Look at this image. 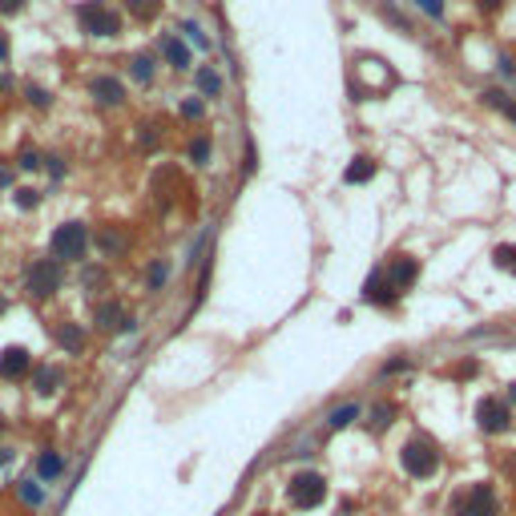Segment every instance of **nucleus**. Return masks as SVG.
<instances>
[{
  "label": "nucleus",
  "mask_w": 516,
  "mask_h": 516,
  "mask_svg": "<svg viewBox=\"0 0 516 516\" xmlns=\"http://www.w3.org/2000/svg\"><path fill=\"white\" fill-rule=\"evenodd\" d=\"M399 464H403L407 476L427 480V476H436V468H440V448L432 444L427 436H412L407 444L399 448Z\"/></svg>",
  "instance_id": "nucleus-1"
},
{
  "label": "nucleus",
  "mask_w": 516,
  "mask_h": 516,
  "mask_svg": "<svg viewBox=\"0 0 516 516\" xmlns=\"http://www.w3.org/2000/svg\"><path fill=\"white\" fill-rule=\"evenodd\" d=\"M286 500L295 504V508H319L323 500H327V480H323V472H295L291 476V484H286Z\"/></svg>",
  "instance_id": "nucleus-2"
},
{
  "label": "nucleus",
  "mask_w": 516,
  "mask_h": 516,
  "mask_svg": "<svg viewBox=\"0 0 516 516\" xmlns=\"http://www.w3.org/2000/svg\"><path fill=\"white\" fill-rule=\"evenodd\" d=\"M89 250V230H85V222H61L57 230H53V258L61 262H81Z\"/></svg>",
  "instance_id": "nucleus-3"
},
{
  "label": "nucleus",
  "mask_w": 516,
  "mask_h": 516,
  "mask_svg": "<svg viewBox=\"0 0 516 516\" xmlns=\"http://www.w3.org/2000/svg\"><path fill=\"white\" fill-rule=\"evenodd\" d=\"M77 21H81V28H85L89 37H118L121 33V17L105 0H85V4L77 8Z\"/></svg>",
  "instance_id": "nucleus-4"
},
{
  "label": "nucleus",
  "mask_w": 516,
  "mask_h": 516,
  "mask_svg": "<svg viewBox=\"0 0 516 516\" xmlns=\"http://www.w3.org/2000/svg\"><path fill=\"white\" fill-rule=\"evenodd\" d=\"M24 291L28 299H48L61 291V262L57 258H37L28 270H24Z\"/></svg>",
  "instance_id": "nucleus-5"
},
{
  "label": "nucleus",
  "mask_w": 516,
  "mask_h": 516,
  "mask_svg": "<svg viewBox=\"0 0 516 516\" xmlns=\"http://www.w3.org/2000/svg\"><path fill=\"white\" fill-rule=\"evenodd\" d=\"M500 513V500H496L492 484H472L452 500V516H496Z\"/></svg>",
  "instance_id": "nucleus-6"
},
{
  "label": "nucleus",
  "mask_w": 516,
  "mask_h": 516,
  "mask_svg": "<svg viewBox=\"0 0 516 516\" xmlns=\"http://www.w3.org/2000/svg\"><path fill=\"white\" fill-rule=\"evenodd\" d=\"M476 423H480V432L500 436V432H508L513 412H508V403H504L500 396H484L480 403H476Z\"/></svg>",
  "instance_id": "nucleus-7"
},
{
  "label": "nucleus",
  "mask_w": 516,
  "mask_h": 516,
  "mask_svg": "<svg viewBox=\"0 0 516 516\" xmlns=\"http://www.w3.org/2000/svg\"><path fill=\"white\" fill-rule=\"evenodd\" d=\"M24 376H33V355L24 351V347H4L0 351V379L17 383Z\"/></svg>",
  "instance_id": "nucleus-8"
},
{
  "label": "nucleus",
  "mask_w": 516,
  "mask_h": 516,
  "mask_svg": "<svg viewBox=\"0 0 516 516\" xmlns=\"http://www.w3.org/2000/svg\"><path fill=\"white\" fill-rule=\"evenodd\" d=\"M363 299H367V303H376V306H391L399 299V291L391 286V279H387L383 270H376L371 279L363 282Z\"/></svg>",
  "instance_id": "nucleus-9"
},
{
  "label": "nucleus",
  "mask_w": 516,
  "mask_h": 516,
  "mask_svg": "<svg viewBox=\"0 0 516 516\" xmlns=\"http://www.w3.org/2000/svg\"><path fill=\"white\" fill-rule=\"evenodd\" d=\"M89 93H93L97 105H105V109H113L125 101V85H121L118 77H97L93 85H89Z\"/></svg>",
  "instance_id": "nucleus-10"
},
{
  "label": "nucleus",
  "mask_w": 516,
  "mask_h": 516,
  "mask_svg": "<svg viewBox=\"0 0 516 516\" xmlns=\"http://www.w3.org/2000/svg\"><path fill=\"white\" fill-rule=\"evenodd\" d=\"M383 275L391 279V286H396V291H407L412 282L420 279V262H416V258H407V255H399L396 262H391V266L383 270Z\"/></svg>",
  "instance_id": "nucleus-11"
},
{
  "label": "nucleus",
  "mask_w": 516,
  "mask_h": 516,
  "mask_svg": "<svg viewBox=\"0 0 516 516\" xmlns=\"http://www.w3.org/2000/svg\"><path fill=\"white\" fill-rule=\"evenodd\" d=\"M93 323L101 331H121L125 323H129V315L121 311V303H97L93 306Z\"/></svg>",
  "instance_id": "nucleus-12"
},
{
  "label": "nucleus",
  "mask_w": 516,
  "mask_h": 516,
  "mask_svg": "<svg viewBox=\"0 0 516 516\" xmlns=\"http://www.w3.org/2000/svg\"><path fill=\"white\" fill-rule=\"evenodd\" d=\"M65 383V376H61V367H33V387H37V396H53L57 387Z\"/></svg>",
  "instance_id": "nucleus-13"
},
{
  "label": "nucleus",
  "mask_w": 516,
  "mask_h": 516,
  "mask_svg": "<svg viewBox=\"0 0 516 516\" xmlns=\"http://www.w3.org/2000/svg\"><path fill=\"white\" fill-rule=\"evenodd\" d=\"M37 476H41V480H57V476H65V456L53 452V448H45V452L37 456Z\"/></svg>",
  "instance_id": "nucleus-14"
},
{
  "label": "nucleus",
  "mask_w": 516,
  "mask_h": 516,
  "mask_svg": "<svg viewBox=\"0 0 516 516\" xmlns=\"http://www.w3.org/2000/svg\"><path fill=\"white\" fill-rule=\"evenodd\" d=\"M371 178H376V162H371V158H355V162L347 165V169H343V182H347V186L371 182Z\"/></svg>",
  "instance_id": "nucleus-15"
},
{
  "label": "nucleus",
  "mask_w": 516,
  "mask_h": 516,
  "mask_svg": "<svg viewBox=\"0 0 516 516\" xmlns=\"http://www.w3.org/2000/svg\"><path fill=\"white\" fill-rule=\"evenodd\" d=\"M359 416H363V407H359V403H339L335 412H327V427H331V432H339V427L355 423Z\"/></svg>",
  "instance_id": "nucleus-16"
},
{
  "label": "nucleus",
  "mask_w": 516,
  "mask_h": 516,
  "mask_svg": "<svg viewBox=\"0 0 516 516\" xmlns=\"http://www.w3.org/2000/svg\"><path fill=\"white\" fill-rule=\"evenodd\" d=\"M57 343H61V347H65V351H81V347H85V331L77 327V323H61V327H57Z\"/></svg>",
  "instance_id": "nucleus-17"
},
{
  "label": "nucleus",
  "mask_w": 516,
  "mask_h": 516,
  "mask_svg": "<svg viewBox=\"0 0 516 516\" xmlns=\"http://www.w3.org/2000/svg\"><path fill=\"white\" fill-rule=\"evenodd\" d=\"M121 4H125V12L133 21H154L162 12V0H121Z\"/></svg>",
  "instance_id": "nucleus-18"
},
{
  "label": "nucleus",
  "mask_w": 516,
  "mask_h": 516,
  "mask_svg": "<svg viewBox=\"0 0 516 516\" xmlns=\"http://www.w3.org/2000/svg\"><path fill=\"white\" fill-rule=\"evenodd\" d=\"M97 246H101V250H105V255H121V250H125V246H129V238L121 234L118 226H105V230H101V234H97Z\"/></svg>",
  "instance_id": "nucleus-19"
},
{
  "label": "nucleus",
  "mask_w": 516,
  "mask_h": 516,
  "mask_svg": "<svg viewBox=\"0 0 516 516\" xmlns=\"http://www.w3.org/2000/svg\"><path fill=\"white\" fill-rule=\"evenodd\" d=\"M162 53H165V61H169L174 69H190V53L182 48V41H174V37H162Z\"/></svg>",
  "instance_id": "nucleus-20"
},
{
  "label": "nucleus",
  "mask_w": 516,
  "mask_h": 516,
  "mask_svg": "<svg viewBox=\"0 0 516 516\" xmlns=\"http://www.w3.org/2000/svg\"><path fill=\"white\" fill-rule=\"evenodd\" d=\"M194 81H198V89H202L206 97H218V93H222V77H218L214 69H206V65L194 73Z\"/></svg>",
  "instance_id": "nucleus-21"
},
{
  "label": "nucleus",
  "mask_w": 516,
  "mask_h": 516,
  "mask_svg": "<svg viewBox=\"0 0 516 516\" xmlns=\"http://www.w3.org/2000/svg\"><path fill=\"white\" fill-rule=\"evenodd\" d=\"M129 73H133V81H138V85H149V81H154V57L138 53V57L129 61Z\"/></svg>",
  "instance_id": "nucleus-22"
},
{
  "label": "nucleus",
  "mask_w": 516,
  "mask_h": 516,
  "mask_svg": "<svg viewBox=\"0 0 516 516\" xmlns=\"http://www.w3.org/2000/svg\"><path fill=\"white\" fill-rule=\"evenodd\" d=\"M484 101H488L492 109H500V113H508V118L516 121V101H513L508 93H500V89H488V93H484Z\"/></svg>",
  "instance_id": "nucleus-23"
},
{
  "label": "nucleus",
  "mask_w": 516,
  "mask_h": 516,
  "mask_svg": "<svg viewBox=\"0 0 516 516\" xmlns=\"http://www.w3.org/2000/svg\"><path fill=\"white\" fill-rule=\"evenodd\" d=\"M21 500L33 504V508L45 504V484H41V480H21Z\"/></svg>",
  "instance_id": "nucleus-24"
},
{
  "label": "nucleus",
  "mask_w": 516,
  "mask_h": 516,
  "mask_svg": "<svg viewBox=\"0 0 516 516\" xmlns=\"http://www.w3.org/2000/svg\"><path fill=\"white\" fill-rule=\"evenodd\" d=\"M165 279H169V262H165V258H158V262L149 266V275H145V286H149V291H162Z\"/></svg>",
  "instance_id": "nucleus-25"
},
{
  "label": "nucleus",
  "mask_w": 516,
  "mask_h": 516,
  "mask_svg": "<svg viewBox=\"0 0 516 516\" xmlns=\"http://www.w3.org/2000/svg\"><path fill=\"white\" fill-rule=\"evenodd\" d=\"M186 154H190V162H194V165H206V162H210V138H194Z\"/></svg>",
  "instance_id": "nucleus-26"
},
{
  "label": "nucleus",
  "mask_w": 516,
  "mask_h": 516,
  "mask_svg": "<svg viewBox=\"0 0 516 516\" xmlns=\"http://www.w3.org/2000/svg\"><path fill=\"white\" fill-rule=\"evenodd\" d=\"M492 262L500 266V270L516 275V246H496V250H492Z\"/></svg>",
  "instance_id": "nucleus-27"
},
{
  "label": "nucleus",
  "mask_w": 516,
  "mask_h": 516,
  "mask_svg": "<svg viewBox=\"0 0 516 516\" xmlns=\"http://www.w3.org/2000/svg\"><path fill=\"white\" fill-rule=\"evenodd\" d=\"M391 416H396V407H387V403H376V407H371V427H376V432H383V427H391Z\"/></svg>",
  "instance_id": "nucleus-28"
},
{
  "label": "nucleus",
  "mask_w": 516,
  "mask_h": 516,
  "mask_svg": "<svg viewBox=\"0 0 516 516\" xmlns=\"http://www.w3.org/2000/svg\"><path fill=\"white\" fill-rule=\"evenodd\" d=\"M37 202H41V194H37V190H17V206H21V210H33Z\"/></svg>",
  "instance_id": "nucleus-29"
},
{
  "label": "nucleus",
  "mask_w": 516,
  "mask_h": 516,
  "mask_svg": "<svg viewBox=\"0 0 516 516\" xmlns=\"http://www.w3.org/2000/svg\"><path fill=\"white\" fill-rule=\"evenodd\" d=\"M202 109H206V105H202V101H198V97H190V101H182V118H202Z\"/></svg>",
  "instance_id": "nucleus-30"
},
{
  "label": "nucleus",
  "mask_w": 516,
  "mask_h": 516,
  "mask_svg": "<svg viewBox=\"0 0 516 516\" xmlns=\"http://www.w3.org/2000/svg\"><path fill=\"white\" fill-rule=\"evenodd\" d=\"M182 33H186V37H190V41H194L198 48H210V41L202 37V28H198V24H182Z\"/></svg>",
  "instance_id": "nucleus-31"
},
{
  "label": "nucleus",
  "mask_w": 516,
  "mask_h": 516,
  "mask_svg": "<svg viewBox=\"0 0 516 516\" xmlns=\"http://www.w3.org/2000/svg\"><path fill=\"white\" fill-rule=\"evenodd\" d=\"M28 105H37V109H48V93H45V89H37V85H28Z\"/></svg>",
  "instance_id": "nucleus-32"
},
{
  "label": "nucleus",
  "mask_w": 516,
  "mask_h": 516,
  "mask_svg": "<svg viewBox=\"0 0 516 516\" xmlns=\"http://www.w3.org/2000/svg\"><path fill=\"white\" fill-rule=\"evenodd\" d=\"M427 17H444V0H416Z\"/></svg>",
  "instance_id": "nucleus-33"
},
{
  "label": "nucleus",
  "mask_w": 516,
  "mask_h": 516,
  "mask_svg": "<svg viewBox=\"0 0 516 516\" xmlns=\"http://www.w3.org/2000/svg\"><path fill=\"white\" fill-rule=\"evenodd\" d=\"M24 8V0H0V12L8 17V12H21Z\"/></svg>",
  "instance_id": "nucleus-34"
},
{
  "label": "nucleus",
  "mask_w": 516,
  "mask_h": 516,
  "mask_svg": "<svg viewBox=\"0 0 516 516\" xmlns=\"http://www.w3.org/2000/svg\"><path fill=\"white\" fill-rule=\"evenodd\" d=\"M21 169H41V158L37 154H21Z\"/></svg>",
  "instance_id": "nucleus-35"
},
{
  "label": "nucleus",
  "mask_w": 516,
  "mask_h": 516,
  "mask_svg": "<svg viewBox=\"0 0 516 516\" xmlns=\"http://www.w3.org/2000/svg\"><path fill=\"white\" fill-rule=\"evenodd\" d=\"M48 169H53V178H61V174H65V162H61V158H48Z\"/></svg>",
  "instance_id": "nucleus-36"
},
{
  "label": "nucleus",
  "mask_w": 516,
  "mask_h": 516,
  "mask_svg": "<svg viewBox=\"0 0 516 516\" xmlns=\"http://www.w3.org/2000/svg\"><path fill=\"white\" fill-rule=\"evenodd\" d=\"M4 464H12V452H8V448H0V468H4Z\"/></svg>",
  "instance_id": "nucleus-37"
},
{
  "label": "nucleus",
  "mask_w": 516,
  "mask_h": 516,
  "mask_svg": "<svg viewBox=\"0 0 516 516\" xmlns=\"http://www.w3.org/2000/svg\"><path fill=\"white\" fill-rule=\"evenodd\" d=\"M12 182V169H0V186H8Z\"/></svg>",
  "instance_id": "nucleus-38"
},
{
  "label": "nucleus",
  "mask_w": 516,
  "mask_h": 516,
  "mask_svg": "<svg viewBox=\"0 0 516 516\" xmlns=\"http://www.w3.org/2000/svg\"><path fill=\"white\" fill-rule=\"evenodd\" d=\"M8 57V37H0V61Z\"/></svg>",
  "instance_id": "nucleus-39"
},
{
  "label": "nucleus",
  "mask_w": 516,
  "mask_h": 516,
  "mask_svg": "<svg viewBox=\"0 0 516 516\" xmlns=\"http://www.w3.org/2000/svg\"><path fill=\"white\" fill-rule=\"evenodd\" d=\"M480 8H488V12H492V8H500V0H480Z\"/></svg>",
  "instance_id": "nucleus-40"
},
{
  "label": "nucleus",
  "mask_w": 516,
  "mask_h": 516,
  "mask_svg": "<svg viewBox=\"0 0 516 516\" xmlns=\"http://www.w3.org/2000/svg\"><path fill=\"white\" fill-rule=\"evenodd\" d=\"M508 399H513V403H516V383H513V391H508Z\"/></svg>",
  "instance_id": "nucleus-41"
},
{
  "label": "nucleus",
  "mask_w": 516,
  "mask_h": 516,
  "mask_svg": "<svg viewBox=\"0 0 516 516\" xmlns=\"http://www.w3.org/2000/svg\"><path fill=\"white\" fill-rule=\"evenodd\" d=\"M0 315H4V295H0Z\"/></svg>",
  "instance_id": "nucleus-42"
}]
</instances>
